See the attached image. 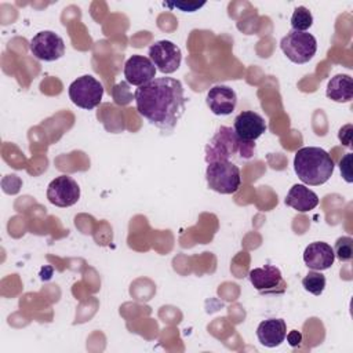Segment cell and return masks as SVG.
I'll return each mask as SVG.
<instances>
[{"label":"cell","mask_w":353,"mask_h":353,"mask_svg":"<svg viewBox=\"0 0 353 353\" xmlns=\"http://www.w3.org/2000/svg\"><path fill=\"white\" fill-rule=\"evenodd\" d=\"M138 113L163 131H172L185 112L182 83L174 77H154L134 92Z\"/></svg>","instance_id":"1"},{"label":"cell","mask_w":353,"mask_h":353,"mask_svg":"<svg viewBox=\"0 0 353 353\" xmlns=\"http://www.w3.org/2000/svg\"><path fill=\"white\" fill-rule=\"evenodd\" d=\"M334 160L321 148L305 146L294 156V171L298 178L310 186L325 183L334 174Z\"/></svg>","instance_id":"2"},{"label":"cell","mask_w":353,"mask_h":353,"mask_svg":"<svg viewBox=\"0 0 353 353\" xmlns=\"http://www.w3.org/2000/svg\"><path fill=\"white\" fill-rule=\"evenodd\" d=\"M254 149L255 143L241 141L234 130L222 125L205 146V161L229 160L236 153H240L244 159H250L254 154Z\"/></svg>","instance_id":"3"},{"label":"cell","mask_w":353,"mask_h":353,"mask_svg":"<svg viewBox=\"0 0 353 353\" xmlns=\"http://www.w3.org/2000/svg\"><path fill=\"white\" fill-rule=\"evenodd\" d=\"M207 185L221 194H233L241 186L240 168L229 160L210 161L205 170Z\"/></svg>","instance_id":"4"},{"label":"cell","mask_w":353,"mask_h":353,"mask_svg":"<svg viewBox=\"0 0 353 353\" xmlns=\"http://www.w3.org/2000/svg\"><path fill=\"white\" fill-rule=\"evenodd\" d=\"M280 48L291 62L302 65L314 57L317 51V40L307 32L290 30L281 39Z\"/></svg>","instance_id":"5"},{"label":"cell","mask_w":353,"mask_h":353,"mask_svg":"<svg viewBox=\"0 0 353 353\" xmlns=\"http://www.w3.org/2000/svg\"><path fill=\"white\" fill-rule=\"evenodd\" d=\"M68 92L70 101L76 106L85 110H91L101 103L103 97V87L91 74H84L81 77H77L69 85Z\"/></svg>","instance_id":"6"},{"label":"cell","mask_w":353,"mask_h":353,"mask_svg":"<svg viewBox=\"0 0 353 353\" xmlns=\"http://www.w3.org/2000/svg\"><path fill=\"white\" fill-rule=\"evenodd\" d=\"M149 59L163 74H171L179 69L182 52L175 43L159 40L149 47Z\"/></svg>","instance_id":"7"},{"label":"cell","mask_w":353,"mask_h":353,"mask_svg":"<svg viewBox=\"0 0 353 353\" xmlns=\"http://www.w3.org/2000/svg\"><path fill=\"white\" fill-rule=\"evenodd\" d=\"M30 52L36 59L52 62L65 54V43L61 36L52 30H41L36 33L29 44Z\"/></svg>","instance_id":"8"},{"label":"cell","mask_w":353,"mask_h":353,"mask_svg":"<svg viewBox=\"0 0 353 353\" xmlns=\"http://www.w3.org/2000/svg\"><path fill=\"white\" fill-rule=\"evenodd\" d=\"M250 281L254 288L261 294H284L287 283L284 281L281 272L274 265H265L255 268L248 273Z\"/></svg>","instance_id":"9"},{"label":"cell","mask_w":353,"mask_h":353,"mask_svg":"<svg viewBox=\"0 0 353 353\" xmlns=\"http://www.w3.org/2000/svg\"><path fill=\"white\" fill-rule=\"evenodd\" d=\"M47 199L57 207H70L80 199V188L69 175H59L47 188Z\"/></svg>","instance_id":"10"},{"label":"cell","mask_w":353,"mask_h":353,"mask_svg":"<svg viewBox=\"0 0 353 353\" xmlns=\"http://www.w3.org/2000/svg\"><path fill=\"white\" fill-rule=\"evenodd\" d=\"M156 66L153 62L143 55H132L124 63V77L131 85L141 87L156 77Z\"/></svg>","instance_id":"11"},{"label":"cell","mask_w":353,"mask_h":353,"mask_svg":"<svg viewBox=\"0 0 353 353\" xmlns=\"http://www.w3.org/2000/svg\"><path fill=\"white\" fill-rule=\"evenodd\" d=\"M233 130L241 141L254 142L266 131V123L261 114L252 110H244L236 116Z\"/></svg>","instance_id":"12"},{"label":"cell","mask_w":353,"mask_h":353,"mask_svg":"<svg viewBox=\"0 0 353 353\" xmlns=\"http://www.w3.org/2000/svg\"><path fill=\"white\" fill-rule=\"evenodd\" d=\"M207 106L216 116L230 114L237 105V95L229 85L218 84L207 92Z\"/></svg>","instance_id":"13"},{"label":"cell","mask_w":353,"mask_h":353,"mask_svg":"<svg viewBox=\"0 0 353 353\" xmlns=\"http://www.w3.org/2000/svg\"><path fill=\"white\" fill-rule=\"evenodd\" d=\"M334 250L324 241L310 243L303 251V262L312 270H327L334 265Z\"/></svg>","instance_id":"14"},{"label":"cell","mask_w":353,"mask_h":353,"mask_svg":"<svg viewBox=\"0 0 353 353\" xmlns=\"http://www.w3.org/2000/svg\"><path fill=\"white\" fill-rule=\"evenodd\" d=\"M287 335V324L283 319H268L259 323L256 336L261 345L266 347L280 346Z\"/></svg>","instance_id":"15"},{"label":"cell","mask_w":353,"mask_h":353,"mask_svg":"<svg viewBox=\"0 0 353 353\" xmlns=\"http://www.w3.org/2000/svg\"><path fill=\"white\" fill-rule=\"evenodd\" d=\"M284 203L285 205L294 208L298 212H307L317 207L319 196L305 185L295 183L288 190Z\"/></svg>","instance_id":"16"},{"label":"cell","mask_w":353,"mask_h":353,"mask_svg":"<svg viewBox=\"0 0 353 353\" xmlns=\"http://www.w3.org/2000/svg\"><path fill=\"white\" fill-rule=\"evenodd\" d=\"M325 95L328 99L339 103L350 102L353 98V80L349 74H335L327 84Z\"/></svg>","instance_id":"17"},{"label":"cell","mask_w":353,"mask_h":353,"mask_svg":"<svg viewBox=\"0 0 353 353\" xmlns=\"http://www.w3.org/2000/svg\"><path fill=\"white\" fill-rule=\"evenodd\" d=\"M302 285L307 292L319 296L325 288V276L319 270H312L302 279Z\"/></svg>","instance_id":"18"},{"label":"cell","mask_w":353,"mask_h":353,"mask_svg":"<svg viewBox=\"0 0 353 353\" xmlns=\"http://www.w3.org/2000/svg\"><path fill=\"white\" fill-rule=\"evenodd\" d=\"M313 25V15L312 12L303 7L299 6L294 10L291 17V28L296 32H306Z\"/></svg>","instance_id":"19"},{"label":"cell","mask_w":353,"mask_h":353,"mask_svg":"<svg viewBox=\"0 0 353 353\" xmlns=\"http://www.w3.org/2000/svg\"><path fill=\"white\" fill-rule=\"evenodd\" d=\"M334 255L341 262H347L353 256V239L350 236H342L335 241Z\"/></svg>","instance_id":"20"},{"label":"cell","mask_w":353,"mask_h":353,"mask_svg":"<svg viewBox=\"0 0 353 353\" xmlns=\"http://www.w3.org/2000/svg\"><path fill=\"white\" fill-rule=\"evenodd\" d=\"M204 4H205L204 1H200V3H199V1H174V3H171V1H164V3H163L164 7H168V8H178V10L183 11V12H194V11H197L199 8H201Z\"/></svg>","instance_id":"21"},{"label":"cell","mask_w":353,"mask_h":353,"mask_svg":"<svg viewBox=\"0 0 353 353\" xmlns=\"http://www.w3.org/2000/svg\"><path fill=\"white\" fill-rule=\"evenodd\" d=\"M352 153H346V156L339 161V168H341V174L343 176V179L347 183L353 182V174H352Z\"/></svg>","instance_id":"22"},{"label":"cell","mask_w":353,"mask_h":353,"mask_svg":"<svg viewBox=\"0 0 353 353\" xmlns=\"http://www.w3.org/2000/svg\"><path fill=\"white\" fill-rule=\"evenodd\" d=\"M352 124H346V125H343L341 130H339V132H338V138H339V141L342 142V145L343 146H346V148H350L352 146Z\"/></svg>","instance_id":"23"},{"label":"cell","mask_w":353,"mask_h":353,"mask_svg":"<svg viewBox=\"0 0 353 353\" xmlns=\"http://www.w3.org/2000/svg\"><path fill=\"white\" fill-rule=\"evenodd\" d=\"M285 338H287L288 345H290V346H292V347L299 346V345H301V342H302V334H301L299 331H296V330L290 331V332L285 335Z\"/></svg>","instance_id":"24"}]
</instances>
